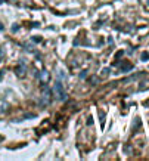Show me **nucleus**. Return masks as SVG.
<instances>
[{
  "instance_id": "obj_4",
  "label": "nucleus",
  "mask_w": 149,
  "mask_h": 161,
  "mask_svg": "<svg viewBox=\"0 0 149 161\" xmlns=\"http://www.w3.org/2000/svg\"><path fill=\"white\" fill-rule=\"evenodd\" d=\"M131 68H133L131 64H123V65H121V69H123V71H127V69H131Z\"/></svg>"
},
{
  "instance_id": "obj_1",
  "label": "nucleus",
  "mask_w": 149,
  "mask_h": 161,
  "mask_svg": "<svg viewBox=\"0 0 149 161\" xmlns=\"http://www.w3.org/2000/svg\"><path fill=\"white\" fill-rule=\"evenodd\" d=\"M53 92H55V95L58 96L59 101H65L67 99V92H65V89H63L62 83H55V86H53Z\"/></svg>"
},
{
  "instance_id": "obj_3",
  "label": "nucleus",
  "mask_w": 149,
  "mask_h": 161,
  "mask_svg": "<svg viewBox=\"0 0 149 161\" xmlns=\"http://www.w3.org/2000/svg\"><path fill=\"white\" fill-rule=\"evenodd\" d=\"M146 89H149V80L142 81V83L139 84V90H146Z\"/></svg>"
},
{
  "instance_id": "obj_6",
  "label": "nucleus",
  "mask_w": 149,
  "mask_h": 161,
  "mask_svg": "<svg viewBox=\"0 0 149 161\" xmlns=\"http://www.w3.org/2000/svg\"><path fill=\"white\" fill-rule=\"evenodd\" d=\"M108 74H109V69L105 68V69H103V75H108Z\"/></svg>"
},
{
  "instance_id": "obj_2",
  "label": "nucleus",
  "mask_w": 149,
  "mask_h": 161,
  "mask_svg": "<svg viewBox=\"0 0 149 161\" xmlns=\"http://www.w3.org/2000/svg\"><path fill=\"white\" fill-rule=\"evenodd\" d=\"M40 78H41L44 83H46V81H49V78H50V74H49L47 71H41V74H40Z\"/></svg>"
},
{
  "instance_id": "obj_8",
  "label": "nucleus",
  "mask_w": 149,
  "mask_h": 161,
  "mask_svg": "<svg viewBox=\"0 0 149 161\" xmlns=\"http://www.w3.org/2000/svg\"><path fill=\"white\" fill-rule=\"evenodd\" d=\"M0 58H2V50H0Z\"/></svg>"
},
{
  "instance_id": "obj_5",
  "label": "nucleus",
  "mask_w": 149,
  "mask_h": 161,
  "mask_svg": "<svg viewBox=\"0 0 149 161\" xmlns=\"http://www.w3.org/2000/svg\"><path fill=\"white\" fill-rule=\"evenodd\" d=\"M149 59V53L148 52H143V53H142V61H148Z\"/></svg>"
},
{
  "instance_id": "obj_9",
  "label": "nucleus",
  "mask_w": 149,
  "mask_h": 161,
  "mask_svg": "<svg viewBox=\"0 0 149 161\" xmlns=\"http://www.w3.org/2000/svg\"><path fill=\"white\" fill-rule=\"evenodd\" d=\"M148 6H149V2H148Z\"/></svg>"
},
{
  "instance_id": "obj_7",
  "label": "nucleus",
  "mask_w": 149,
  "mask_h": 161,
  "mask_svg": "<svg viewBox=\"0 0 149 161\" xmlns=\"http://www.w3.org/2000/svg\"><path fill=\"white\" fill-rule=\"evenodd\" d=\"M86 75H87V73H86V71H83V73H81V75H80V77H81V78H84V77H86Z\"/></svg>"
}]
</instances>
